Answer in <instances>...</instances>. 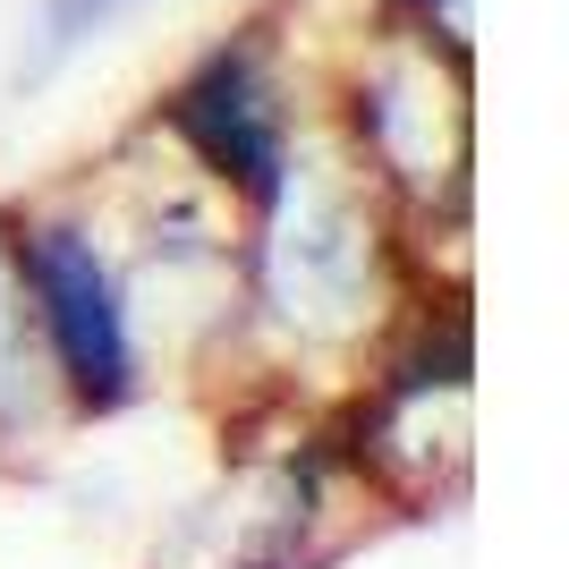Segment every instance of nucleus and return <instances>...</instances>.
<instances>
[{
    "label": "nucleus",
    "instance_id": "4",
    "mask_svg": "<svg viewBox=\"0 0 569 569\" xmlns=\"http://www.w3.org/2000/svg\"><path fill=\"white\" fill-rule=\"evenodd\" d=\"M34 307H26V289H18V272H0V417H18L26 408V391H34Z\"/></svg>",
    "mask_w": 569,
    "mask_h": 569
},
{
    "label": "nucleus",
    "instance_id": "1",
    "mask_svg": "<svg viewBox=\"0 0 569 569\" xmlns=\"http://www.w3.org/2000/svg\"><path fill=\"white\" fill-rule=\"evenodd\" d=\"M9 272L34 298V323L51 340V366L69 375L86 408H128L137 400V340H128V307L102 247L77 221H18L9 238Z\"/></svg>",
    "mask_w": 569,
    "mask_h": 569
},
{
    "label": "nucleus",
    "instance_id": "5",
    "mask_svg": "<svg viewBox=\"0 0 569 569\" xmlns=\"http://www.w3.org/2000/svg\"><path fill=\"white\" fill-rule=\"evenodd\" d=\"M128 9H137V0H43V60H34V69L69 60L77 43H94L102 26H119Z\"/></svg>",
    "mask_w": 569,
    "mask_h": 569
},
{
    "label": "nucleus",
    "instance_id": "3",
    "mask_svg": "<svg viewBox=\"0 0 569 569\" xmlns=\"http://www.w3.org/2000/svg\"><path fill=\"white\" fill-rule=\"evenodd\" d=\"M433 119H468L459 111V69L433 60L426 26H408V43H391L375 60V77L357 86V137L375 144V162L391 170V179L433 196L442 179H459L451 153H433Z\"/></svg>",
    "mask_w": 569,
    "mask_h": 569
},
{
    "label": "nucleus",
    "instance_id": "2",
    "mask_svg": "<svg viewBox=\"0 0 569 569\" xmlns=\"http://www.w3.org/2000/svg\"><path fill=\"white\" fill-rule=\"evenodd\" d=\"M170 128L204 153V170H221L256 213H281L289 196V111L272 86L263 43H221L204 69L170 94Z\"/></svg>",
    "mask_w": 569,
    "mask_h": 569
}]
</instances>
